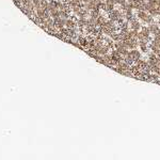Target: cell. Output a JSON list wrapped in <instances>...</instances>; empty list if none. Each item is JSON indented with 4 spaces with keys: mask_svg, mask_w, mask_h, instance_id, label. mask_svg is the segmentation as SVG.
Masks as SVG:
<instances>
[{
    "mask_svg": "<svg viewBox=\"0 0 160 160\" xmlns=\"http://www.w3.org/2000/svg\"><path fill=\"white\" fill-rule=\"evenodd\" d=\"M137 17H138V19L142 20L144 24H146V25H150V24H152V22H154V17H153L148 12H146V11L139 10L138 12H137Z\"/></svg>",
    "mask_w": 160,
    "mask_h": 160,
    "instance_id": "6da1fadb",
    "label": "cell"
},
{
    "mask_svg": "<svg viewBox=\"0 0 160 160\" xmlns=\"http://www.w3.org/2000/svg\"><path fill=\"white\" fill-rule=\"evenodd\" d=\"M129 28L132 29V30H137V31L141 30L142 25L140 24V22L138 20V17H137V16H134V17L129 22Z\"/></svg>",
    "mask_w": 160,
    "mask_h": 160,
    "instance_id": "7a4b0ae2",
    "label": "cell"
},
{
    "mask_svg": "<svg viewBox=\"0 0 160 160\" xmlns=\"http://www.w3.org/2000/svg\"><path fill=\"white\" fill-rule=\"evenodd\" d=\"M129 52H130V54H131L132 59L134 60V62H137V61H139L140 59H142V54H141V51L137 49V48H136V49L129 50Z\"/></svg>",
    "mask_w": 160,
    "mask_h": 160,
    "instance_id": "3957f363",
    "label": "cell"
},
{
    "mask_svg": "<svg viewBox=\"0 0 160 160\" xmlns=\"http://www.w3.org/2000/svg\"><path fill=\"white\" fill-rule=\"evenodd\" d=\"M148 29H150V33L153 34V35H155V34L158 32V30L160 29V27H159V24H157V22H152V24H150L148 25Z\"/></svg>",
    "mask_w": 160,
    "mask_h": 160,
    "instance_id": "277c9868",
    "label": "cell"
},
{
    "mask_svg": "<svg viewBox=\"0 0 160 160\" xmlns=\"http://www.w3.org/2000/svg\"><path fill=\"white\" fill-rule=\"evenodd\" d=\"M111 48L108 46L107 44H104L102 45V47L98 49V52H97V54H100V56H104V54H107L109 52V50H110Z\"/></svg>",
    "mask_w": 160,
    "mask_h": 160,
    "instance_id": "5b68a950",
    "label": "cell"
},
{
    "mask_svg": "<svg viewBox=\"0 0 160 160\" xmlns=\"http://www.w3.org/2000/svg\"><path fill=\"white\" fill-rule=\"evenodd\" d=\"M139 47H140L141 51L145 54L148 50V43L145 42V41H139Z\"/></svg>",
    "mask_w": 160,
    "mask_h": 160,
    "instance_id": "8992f818",
    "label": "cell"
},
{
    "mask_svg": "<svg viewBox=\"0 0 160 160\" xmlns=\"http://www.w3.org/2000/svg\"><path fill=\"white\" fill-rule=\"evenodd\" d=\"M107 20H108V19L106 18V16L100 14L99 16H98V18H97V25H98V26H104V25H106Z\"/></svg>",
    "mask_w": 160,
    "mask_h": 160,
    "instance_id": "52a82bcc",
    "label": "cell"
},
{
    "mask_svg": "<svg viewBox=\"0 0 160 160\" xmlns=\"http://www.w3.org/2000/svg\"><path fill=\"white\" fill-rule=\"evenodd\" d=\"M127 2V0H116V4H118V6H124L125 3Z\"/></svg>",
    "mask_w": 160,
    "mask_h": 160,
    "instance_id": "ba28073f",
    "label": "cell"
},
{
    "mask_svg": "<svg viewBox=\"0 0 160 160\" xmlns=\"http://www.w3.org/2000/svg\"><path fill=\"white\" fill-rule=\"evenodd\" d=\"M95 2H97V3H100V2H102V1H105V0H94Z\"/></svg>",
    "mask_w": 160,
    "mask_h": 160,
    "instance_id": "9c48e42d",
    "label": "cell"
},
{
    "mask_svg": "<svg viewBox=\"0 0 160 160\" xmlns=\"http://www.w3.org/2000/svg\"><path fill=\"white\" fill-rule=\"evenodd\" d=\"M155 35H158V36H160V29H159V30H158V32H157V33L155 34Z\"/></svg>",
    "mask_w": 160,
    "mask_h": 160,
    "instance_id": "30bf717a",
    "label": "cell"
},
{
    "mask_svg": "<svg viewBox=\"0 0 160 160\" xmlns=\"http://www.w3.org/2000/svg\"><path fill=\"white\" fill-rule=\"evenodd\" d=\"M158 24H159V26H160V18L158 19Z\"/></svg>",
    "mask_w": 160,
    "mask_h": 160,
    "instance_id": "8fae6325",
    "label": "cell"
}]
</instances>
